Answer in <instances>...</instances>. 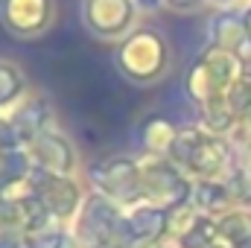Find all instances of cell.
<instances>
[{
	"label": "cell",
	"instance_id": "30bf717a",
	"mask_svg": "<svg viewBox=\"0 0 251 248\" xmlns=\"http://www.w3.org/2000/svg\"><path fill=\"white\" fill-rule=\"evenodd\" d=\"M38 201L44 204V210L50 213H59V216H67L73 207H76V187L70 184L64 175H44L38 173Z\"/></svg>",
	"mask_w": 251,
	"mask_h": 248
},
{
	"label": "cell",
	"instance_id": "e0dca14e",
	"mask_svg": "<svg viewBox=\"0 0 251 248\" xmlns=\"http://www.w3.org/2000/svg\"><path fill=\"white\" fill-rule=\"evenodd\" d=\"M21 143H24V140H21V134L15 131L12 120H3V117H0V152H15Z\"/></svg>",
	"mask_w": 251,
	"mask_h": 248
},
{
	"label": "cell",
	"instance_id": "9c48e42d",
	"mask_svg": "<svg viewBox=\"0 0 251 248\" xmlns=\"http://www.w3.org/2000/svg\"><path fill=\"white\" fill-rule=\"evenodd\" d=\"M207 38H210V47L243 56V50L249 47V32H246V24H243V12H228L225 9V12L210 15Z\"/></svg>",
	"mask_w": 251,
	"mask_h": 248
},
{
	"label": "cell",
	"instance_id": "5bb4252c",
	"mask_svg": "<svg viewBox=\"0 0 251 248\" xmlns=\"http://www.w3.org/2000/svg\"><path fill=\"white\" fill-rule=\"evenodd\" d=\"M225 102H228V108L237 114V120L246 117V114L251 111V73L249 70L231 85V91L225 94Z\"/></svg>",
	"mask_w": 251,
	"mask_h": 248
},
{
	"label": "cell",
	"instance_id": "4fadbf2b",
	"mask_svg": "<svg viewBox=\"0 0 251 248\" xmlns=\"http://www.w3.org/2000/svg\"><path fill=\"white\" fill-rule=\"evenodd\" d=\"M26 82H24V73L9 62H0V108L18 102V97L24 94Z\"/></svg>",
	"mask_w": 251,
	"mask_h": 248
},
{
	"label": "cell",
	"instance_id": "6da1fadb",
	"mask_svg": "<svg viewBox=\"0 0 251 248\" xmlns=\"http://www.w3.org/2000/svg\"><path fill=\"white\" fill-rule=\"evenodd\" d=\"M117 73L131 85H155L170 70V41L155 26H137L114 50Z\"/></svg>",
	"mask_w": 251,
	"mask_h": 248
},
{
	"label": "cell",
	"instance_id": "52a82bcc",
	"mask_svg": "<svg viewBox=\"0 0 251 248\" xmlns=\"http://www.w3.org/2000/svg\"><path fill=\"white\" fill-rule=\"evenodd\" d=\"M94 184L123 201H134L143 187H140V167L131 158H108L94 167Z\"/></svg>",
	"mask_w": 251,
	"mask_h": 248
},
{
	"label": "cell",
	"instance_id": "5b68a950",
	"mask_svg": "<svg viewBox=\"0 0 251 248\" xmlns=\"http://www.w3.org/2000/svg\"><path fill=\"white\" fill-rule=\"evenodd\" d=\"M137 9L131 0H82V24L97 38H126Z\"/></svg>",
	"mask_w": 251,
	"mask_h": 248
},
{
	"label": "cell",
	"instance_id": "ac0fdd59",
	"mask_svg": "<svg viewBox=\"0 0 251 248\" xmlns=\"http://www.w3.org/2000/svg\"><path fill=\"white\" fill-rule=\"evenodd\" d=\"M231 134H234V140L237 143H243V146H251V111L246 117H240L237 125L231 128Z\"/></svg>",
	"mask_w": 251,
	"mask_h": 248
},
{
	"label": "cell",
	"instance_id": "7402d4cb",
	"mask_svg": "<svg viewBox=\"0 0 251 248\" xmlns=\"http://www.w3.org/2000/svg\"><path fill=\"white\" fill-rule=\"evenodd\" d=\"M213 3H219V6H225V3H231V0H213Z\"/></svg>",
	"mask_w": 251,
	"mask_h": 248
},
{
	"label": "cell",
	"instance_id": "7a4b0ae2",
	"mask_svg": "<svg viewBox=\"0 0 251 248\" xmlns=\"http://www.w3.org/2000/svg\"><path fill=\"white\" fill-rule=\"evenodd\" d=\"M243 73H246V64H243L240 53H228V50H219V47L207 44L187 67L184 91H187L193 105L204 108V105H213V102L225 99V94L231 91V85Z\"/></svg>",
	"mask_w": 251,
	"mask_h": 248
},
{
	"label": "cell",
	"instance_id": "277c9868",
	"mask_svg": "<svg viewBox=\"0 0 251 248\" xmlns=\"http://www.w3.org/2000/svg\"><path fill=\"white\" fill-rule=\"evenodd\" d=\"M53 24H56L53 0H0V26L18 41L41 38Z\"/></svg>",
	"mask_w": 251,
	"mask_h": 248
},
{
	"label": "cell",
	"instance_id": "ffe728a7",
	"mask_svg": "<svg viewBox=\"0 0 251 248\" xmlns=\"http://www.w3.org/2000/svg\"><path fill=\"white\" fill-rule=\"evenodd\" d=\"M167 6H173V9H193L199 0H164Z\"/></svg>",
	"mask_w": 251,
	"mask_h": 248
},
{
	"label": "cell",
	"instance_id": "3957f363",
	"mask_svg": "<svg viewBox=\"0 0 251 248\" xmlns=\"http://www.w3.org/2000/svg\"><path fill=\"white\" fill-rule=\"evenodd\" d=\"M176 167H184L199 181H213L228 164H231V149L219 134H210L199 125L178 128V137L167 155Z\"/></svg>",
	"mask_w": 251,
	"mask_h": 248
},
{
	"label": "cell",
	"instance_id": "9a60e30c",
	"mask_svg": "<svg viewBox=\"0 0 251 248\" xmlns=\"http://www.w3.org/2000/svg\"><path fill=\"white\" fill-rule=\"evenodd\" d=\"M219 231L234 243V246H249L251 243V216L249 213H228L219 222Z\"/></svg>",
	"mask_w": 251,
	"mask_h": 248
},
{
	"label": "cell",
	"instance_id": "2e32d148",
	"mask_svg": "<svg viewBox=\"0 0 251 248\" xmlns=\"http://www.w3.org/2000/svg\"><path fill=\"white\" fill-rule=\"evenodd\" d=\"M225 190H228V196L237 198V201H251V164L237 167V170L231 173V178L225 181Z\"/></svg>",
	"mask_w": 251,
	"mask_h": 248
},
{
	"label": "cell",
	"instance_id": "ba28073f",
	"mask_svg": "<svg viewBox=\"0 0 251 248\" xmlns=\"http://www.w3.org/2000/svg\"><path fill=\"white\" fill-rule=\"evenodd\" d=\"M29 164L44 175H67L73 170V146L56 131H41L26 143Z\"/></svg>",
	"mask_w": 251,
	"mask_h": 248
},
{
	"label": "cell",
	"instance_id": "7c38bea8",
	"mask_svg": "<svg viewBox=\"0 0 251 248\" xmlns=\"http://www.w3.org/2000/svg\"><path fill=\"white\" fill-rule=\"evenodd\" d=\"M178 137V128L173 120H167L164 114H155L143 123V146L152 152V155H170L173 143Z\"/></svg>",
	"mask_w": 251,
	"mask_h": 248
},
{
	"label": "cell",
	"instance_id": "44dd1931",
	"mask_svg": "<svg viewBox=\"0 0 251 248\" xmlns=\"http://www.w3.org/2000/svg\"><path fill=\"white\" fill-rule=\"evenodd\" d=\"M243 24H246V32H249V44H251V6L243 9Z\"/></svg>",
	"mask_w": 251,
	"mask_h": 248
},
{
	"label": "cell",
	"instance_id": "8992f818",
	"mask_svg": "<svg viewBox=\"0 0 251 248\" xmlns=\"http://www.w3.org/2000/svg\"><path fill=\"white\" fill-rule=\"evenodd\" d=\"M140 187H143V196H149L158 204H184L190 193L187 181L181 178L176 164L161 158L140 167Z\"/></svg>",
	"mask_w": 251,
	"mask_h": 248
},
{
	"label": "cell",
	"instance_id": "8fae6325",
	"mask_svg": "<svg viewBox=\"0 0 251 248\" xmlns=\"http://www.w3.org/2000/svg\"><path fill=\"white\" fill-rule=\"evenodd\" d=\"M12 125H15V131L21 134V140L24 143H29L32 137H38L41 131H44V125L50 120V105L41 99V97H32V99H26V102H21L15 111H12Z\"/></svg>",
	"mask_w": 251,
	"mask_h": 248
},
{
	"label": "cell",
	"instance_id": "d6986e66",
	"mask_svg": "<svg viewBox=\"0 0 251 248\" xmlns=\"http://www.w3.org/2000/svg\"><path fill=\"white\" fill-rule=\"evenodd\" d=\"M131 3H134L137 12H155V9L164 6V0H131Z\"/></svg>",
	"mask_w": 251,
	"mask_h": 248
}]
</instances>
